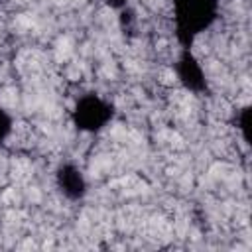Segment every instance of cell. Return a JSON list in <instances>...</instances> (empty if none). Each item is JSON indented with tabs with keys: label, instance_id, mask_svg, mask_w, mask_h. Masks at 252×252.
Here are the masks:
<instances>
[{
	"label": "cell",
	"instance_id": "cell-3",
	"mask_svg": "<svg viewBox=\"0 0 252 252\" xmlns=\"http://www.w3.org/2000/svg\"><path fill=\"white\" fill-rule=\"evenodd\" d=\"M175 73H177V79L179 83L187 89V91H193V93H203L207 91V77H205V71L199 63V59L189 51L185 49L177 63H175Z\"/></svg>",
	"mask_w": 252,
	"mask_h": 252
},
{
	"label": "cell",
	"instance_id": "cell-4",
	"mask_svg": "<svg viewBox=\"0 0 252 252\" xmlns=\"http://www.w3.org/2000/svg\"><path fill=\"white\" fill-rule=\"evenodd\" d=\"M55 183L57 189L63 193V197H67L69 201H81L87 195V179L79 169V165L71 161H65L57 167Z\"/></svg>",
	"mask_w": 252,
	"mask_h": 252
},
{
	"label": "cell",
	"instance_id": "cell-6",
	"mask_svg": "<svg viewBox=\"0 0 252 252\" xmlns=\"http://www.w3.org/2000/svg\"><path fill=\"white\" fill-rule=\"evenodd\" d=\"M236 120H238V128H240V132H242L244 142H246V144H250V142H248V140H250V134H248V128H250V108H248V106L240 108V112H238Z\"/></svg>",
	"mask_w": 252,
	"mask_h": 252
},
{
	"label": "cell",
	"instance_id": "cell-1",
	"mask_svg": "<svg viewBox=\"0 0 252 252\" xmlns=\"http://www.w3.org/2000/svg\"><path fill=\"white\" fill-rule=\"evenodd\" d=\"M175 33L179 43L189 49V45L213 26L219 16V0H171Z\"/></svg>",
	"mask_w": 252,
	"mask_h": 252
},
{
	"label": "cell",
	"instance_id": "cell-5",
	"mask_svg": "<svg viewBox=\"0 0 252 252\" xmlns=\"http://www.w3.org/2000/svg\"><path fill=\"white\" fill-rule=\"evenodd\" d=\"M12 130H14V120H12L10 112L0 106V146L10 138Z\"/></svg>",
	"mask_w": 252,
	"mask_h": 252
},
{
	"label": "cell",
	"instance_id": "cell-2",
	"mask_svg": "<svg viewBox=\"0 0 252 252\" xmlns=\"http://www.w3.org/2000/svg\"><path fill=\"white\" fill-rule=\"evenodd\" d=\"M71 118L77 130L94 134L110 124V120L114 118V106L100 94L89 93L77 98L71 110Z\"/></svg>",
	"mask_w": 252,
	"mask_h": 252
}]
</instances>
